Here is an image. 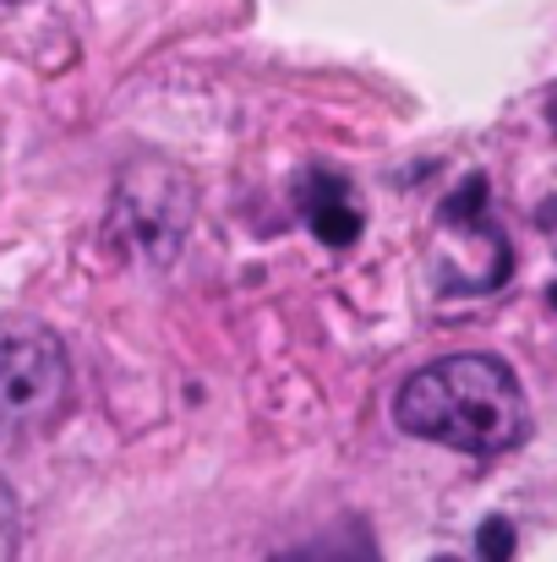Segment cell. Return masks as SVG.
<instances>
[{
    "label": "cell",
    "mask_w": 557,
    "mask_h": 562,
    "mask_svg": "<svg viewBox=\"0 0 557 562\" xmlns=\"http://www.w3.org/2000/svg\"><path fill=\"white\" fill-rule=\"evenodd\" d=\"M11 558H16V497H11V486L0 475V562Z\"/></svg>",
    "instance_id": "52a82bcc"
},
{
    "label": "cell",
    "mask_w": 557,
    "mask_h": 562,
    "mask_svg": "<svg viewBox=\"0 0 557 562\" xmlns=\"http://www.w3.org/2000/svg\"><path fill=\"white\" fill-rule=\"evenodd\" d=\"M71 398V361L49 328L0 339V437H44Z\"/></svg>",
    "instance_id": "3957f363"
},
{
    "label": "cell",
    "mask_w": 557,
    "mask_h": 562,
    "mask_svg": "<svg viewBox=\"0 0 557 562\" xmlns=\"http://www.w3.org/2000/svg\"><path fill=\"white\" fill-rule=\"evenodd\" d=\"M553 306H557V284H553Z\"/></svg>",
    "instance_id": "30bf717a"
},
{
    "label": "cell",
    "mask_w": 557,
    "mask_h": 562,
    "mask_svg": "<svg viewBox=\"0 0 557 562\" xmlns=\"http://www.w3.org/2000/svg\"><path fill=\"white\" fill-rule=\"evenodd\" d=\"M393 420L399 431L454 448V453H509L531 431L525 387L498 356H443L432 367L404 376L393 393Z\"/></svg>",
    "instance_id": "6da1fadb"
},
{
    "label": "cell",
    "mask_w": 557,
    "mask_h": 562,
    "mask_svg": "<svg viewBox=\"0 0 557 562\" xmlns=\"http://www.w3.org/2000/svg\"><path fill=\"white\" fill-rule=\"evenodd\" d=\"M553 126H557V93H553Z\"/></svg>",
    "instance_id": "ba28073f"
},
{
    "label": "cell",
    "mask_w": 557,
    "mask_h": 562,
    "mask_svg": "<svg viewBox=\"0 0 557 562\" xmlns=\"http://www.w3.org/2000/svg\"><path fill=\"white\" fill-rule=\"evenodd\" d=\"M437 562H459V558H437Z\"/></svg>",
    "instance_id": "9c48e42d"
},
{
    "label": "cell",
    "mask_w": 557,
    "mask_h": 562,
    "mask_svg": "<svg viewBox=\"0 0 557 562\" xmlns=\"http://www.w3.org/2000/svg\"><path fill=\"white\" fill-rule=\"evenodd\" d=\"M307 213H312V229H318V240H323V246L345 251V246H356V240H361V207L350 202L345 181L323 176V181L312 187V196H307Z\"/></svg>",
    "instance_id": "277c9868"
},
{
    "label": "cell",
    "mask_w": 557,
    "mask_h": 562,
    "mask_svg": "<svg viewBox=\"0 0 557 562\" xmlns=\"http://www.w3.org/2000/svg\"><path fill=\"white\" fill-rule=\"evenodd\" d=\"M487 207V176H470V181H459V191L443 202V224H459V218H476Z\"/></svg>",
    "instance_id": "8992f818"
},
{
    "label": "cell",
    "mask_w": 557,
    "mask_h": 562,
    "mask_svg": "<svg viewBox=\"0 0 557 562\" xmlns=\"http://www.w3.org/2000/svg\"><path fill=\"white\" fill-rule=\"evenodd\" d=\"M476 552H481V562H509L514 558V525L509 519H481V530H476Z\"/></svg>",
    "instance_id": "5b68a950"
},
{
    "label": "cell",
    "mask_w": 557,
    "mask_h": 562,
    "mask_svg": "<svg viewBox=\"0 0 557 562\" xmlns=\"http://www.w3.org/2000/svg\"><path fill=\"white\" fill-rule=\"evenodd\" d=\"M191 213H197L191 170L165 154H137L110 191V240L126 262L165 273L181 257Z\"/></svg>",
    "instance_id": "7a4b0ae2"
}]
</instances>
